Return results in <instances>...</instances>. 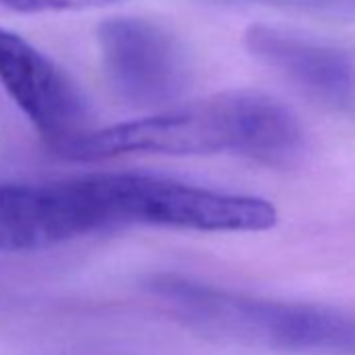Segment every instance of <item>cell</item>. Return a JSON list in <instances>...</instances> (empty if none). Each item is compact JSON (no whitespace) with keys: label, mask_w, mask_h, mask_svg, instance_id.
Here are the masks:
<instances>
[{"label":"cell","mask_w":355,"mask_h":355,"mask_svg":"<svg viewBox=\"0 0 355 355\" xmlns=\"http://www.w3.org/2000/svg\"><path fill=\"white\" fill-rule=\"evenodd\" d=\"M150 288L178 322L214 340L270 351L355 355L353 313L230 293L175 276H161Z\"/></svg>","instance_id":"cell-2"},{"label":"cell","mask_w":355,"mask_h":355,"mask_svg":"<svg viewBox=\"0 0 355 355\" xmlns=\"http://www.w3.org/2000/svg\"><path fill=\"white\" fill-rule=\"evenodd\" d=\"M117 3V0H0V9L13 13H63L92 9L101 5Z\"/></svg>","instance_id":"cell-7"},{"label":"cell","mask_w":355,"mask_h":355,"mask_svg":"<svg viewBox=\"0 0 355 355\" xmlns=\"http://www.w3.org/2000/svg\"><path fill=\"white\" fill-rule=\"evenodd\" d=\"M109 232L98 173L51 182H0V253L57 247Z\"/></svg>","instance_id":"cell-3"},{"label":"cell","mask_w":355,"mask_h":355,"mask_svg":"<svg viewBox=\"0 0 355 355\" xmlns=\"http://www.w3.org/2000/svg\"><path fill=\"white\" fill-rule=\"evenodd\" d=\"M0 88L57 155L92 130L88 101L71 76L7 28H0Z\"/></svg>","instance_id":"cell-5"},{"label":"cell","mask_w":355,"mask_h":355,"mask_svg":"<svg viewBox=\"0 0 355 355\" xmlns=\"http://www.w3.org/2000/svg\"><path fill=\"white\" fill-rule=\"evenodd\" d=\"M96 42L111 88L132 107H167L189 88L184 46L148 19H107L96 30Z\"/></svg>","instance_id":"cell-4"},{"label":"cell","mask_w":355,"mask_h":355,"mask_svg":"<svg viewBox=\"0 0 355 355\" xmlns=\"http://www.w3.org/2000/svg\"><path fill=\"white\" fill-rule=\"evenodd\" d=\"M245 46L313 103L355 115V59L349 53L263 24L247 28Z\"/></svg>","instance_id":"cell-6"},{"label":"cell","mask_w":355,"mask_h":355,"mask_svg":"<svg viewBox=\"0 0 355 355\" xmlns=\"http://www.w3.org/2000/svg\"><path fill=\"white\" fill-rule=\"evenodd\" d=\"M307 150L299 117L257 90H228L157 115L92 128L59 155L101 161L121 155H234L268 167H293Z\"/></svg>","instance_id":"cell-1"}]
</instances>
